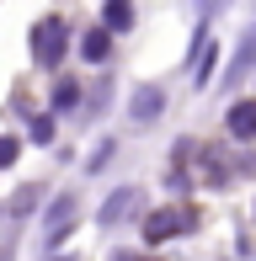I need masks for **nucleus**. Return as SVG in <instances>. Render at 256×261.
I'll return each instance as SVG.
<instances>
[{
  "label": "nucleus",
  "instance_id": "20e7f679",
  "mask_svg": "<svg viewBox=\"0 0 256 261\" xmlns=\"http://www.w3.org/2000/svg\"><path fill=\"white\" fill-rule=\"evenodd\" d=\"M134 117H144V123H149V117H160V91H155V86H144V91L134 96Z\"/></svg>",
  "mask_w": 256,
  "mask_h": 261
},
{
  "label": "nucleus",
  "instance_id": "f257e3e1",
  "mask_svg": "<svg viewBox=\"0 0 256 261\" xmlns=\"http://www.w3.org/2000/svg\"><path fill=\"white\" fill-rule=\"evenodd\" d=\"M32 54H38V64H59V54H64V21L59 16H48L38 32H32Z\"/></svg>",
  "mask_w": 256,
  "mask_h": 261
},
{
  "label": "nucleus",
  "instance_id": "6e6552de",
  "mask_svg": "<svg viewBox=\"0 0 256 261\" xmlns=\"http://www.w3.org/2000/svg\"><path fill=\"white\" fill-rule=\"evenodd\" d=\"M11 160H16V139H0V171H6Z\"/></svg>",
  "mask_w": 256,
  "mask_h": 261
},
{
  "label": "nucleus",
  "instance_id": "7ed1b4c3",
  "mask_svg": "<svg viewBox=\"0 0 256 261\" xmlns=\"http://www.w3.org/2000/svg\"><path fill=\"white\" fill-rule=\"evenodd\" d=\"M171 229H176V213H171V208H160V213H149V224H144V240H166Z\"/></svg>",
  "mask_w": 256,
  "mask_h": 261
},
{
  "label": "nucleus",
  "instance_id": "f03ea898",
  "mask_svg": "<svg viewBox=\"0 0 256 261\" xmlns=\"http://www.w3.org/2000/svg\"><path fill=\"white\" fill-rule=\"evenodd\" d=\"M229 134L235 139H256V101H235L229 107Z\"/></svg>",
  "mask_w": 256,
  "mask_h": 261
},
{
  "label": "nucleus",
  "instance_id": "39448f33",
  "mask_svg": "<svg viewBox=\"0 0 256 261\" xmlns=\"http://www.w3.org/2000/svg\"><path fill=\"white\" fill-rule=\"evenodd\" d=\"M128 203H134V192H112V197H107V208H101V224H118L123 213H128Z\"/></svg>",
  "mask_w": 256,
  "mask_h": 261
},
{
  "label": "nucleus",
  "instance_id": "0eeeda50",
  "mask_svg": "<svg viewBox=\"0 0 256 261\" xmlns=\"http://www.w3.org/2000/svg\"><path fill=\"white\" fill-rule=\"evenodd\" d=\"M80 54H86V59H101V54H107V38H101V32H91V38L80 43Z\"/></svg>",
  "mask_w": 256,
  "mask_h": 261
},
{
  "label": "nucleus",
  "instance_id": "423d86ee",
  "mask_svg": "<svg viewBox=\"0 0 256 261\" xmlns=\"http://www.w3.org/2000/svg\"><path fill=\"white\" fill-rule=\"evenodd\" d=\"M101 21H107L112 32H123L128 21H134V11H128V6H107V11H101Z\"/></svg>",
  "mask_w": 256,
  "mask_h": 261
}]
</instances>
